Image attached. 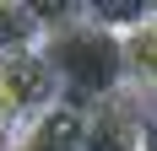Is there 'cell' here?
I'll list each match as a JSON object with an SVG mask.
<instances>
[{
    "instance_id": "1",
    "label": "cell",
    "mask_w": 157,
    "mask_h": 151,
    "mask_svg": "<svg viewBox=\"0 0 157 151\" xmlns=\"http://www.w3.org/2000/svg\"><path fill=\"white\" fill-rule=\"evenodd\" d=\"M38 22H44V60L60 81V103L71 108H87L114 97V92L125 87V54H119V32H109L98 22L87 6H60V11H49V6H33Z\"/></svg>"
},
{
    "instance_id": "2",
    "label": "cell",
    "mask_w": 157,
    "mask_h": 151,
    "mask_svg": "<svg viewBox=\"0 0 157 151\" xmlns=\"http://www.w3.org/2000/svg\"><path fill=\"white\" fill-rule=\"evenodd\" d=\"M54 103H60V81L49 70L44 49H22V54H6L0 60V119L11 130L44 119Z\"/></svg>"
},
{
    "instance_id": "3",
    "label": "cell",
    "mask_w": 157,
    "mask_h": 151,
    "mask_svg": "<svg viewBox=\"0 0 157 151\" xmlns=\"http://www.w3.org/2000/svg\"><path fill=\"white\" fill-rule=\"evenodd\" d=\"M152 113H141V97L130 87H119L114 97L87 108V135H81V151H141V130Z\"/></svg>"
},
{
    "instance_id": "4",
    "label": "cell",
    "mask_w": 157,
    "mask_h": 151,
    "mask_svg": "<svg viewBox=\"0 0 157 151\" xmlns=\"http://www.w3.org/2000/svg\"><path fill=\"white\" fill-rule=\"evenodd\" d=\"M81 135H87V113L71 103H54L44 119L16 130L11 151H81Z\"/></svg>"
},
{
    "instance_id": "5",
    "label": "cell",
    "mask_w": 157,
    "mask_h": 151,
    "mask_svg": "<svg viewBox=\"0 0 157 151\" xmlns=\"http://www.w3.org/2000/svg\"><path fill=\"white\" fill-rule=\"evenodd\" d=\"M119 54H125V87L136 97H157V6L119 32Z\"/></svg>"
},
{
    "instance_id": "6",
    "label": "cell",
    "mask_w": 157,
    "mask_h": 151,
    "mask_svg": "<svg viewBox=\"0 0 157 151\" xmlns=\"http://www.w3.org/2000/svg\"><path fill=\"white\" fill-rule=\"evenodd\" d=\"M44 43V22L27 0H0V60Z\"/></svg>"
},
{
    "instance_id": "7",
    "label": "cell",
    "mask_w": 157,
    "mask_h": 151,
    "mask_svg": "<svg viewBox=\"0 0 157 151\" xmlns=\"http://www.w3.org/2000/svg\"><path fill=\"white\" fill-rule=\"evenodd\" d=\"M141 151H157V119H146V130H141Z\"/></svg>"
},
{
    "instance_id": "8",
    "label": "cell",
    "mask_w": 157,
    "mask_h": 151,
    "mask_svg": "<svg viewBox=\"0 0 157 151\" xmlns=\"http://www.w3.org/2000/svg\"><path fill=\"white\" fill-rule=\"evenodd\" d=\"M11 140H16V130H11L6 119H0V151H11Z\"/></svg>"
}]
</instances>
